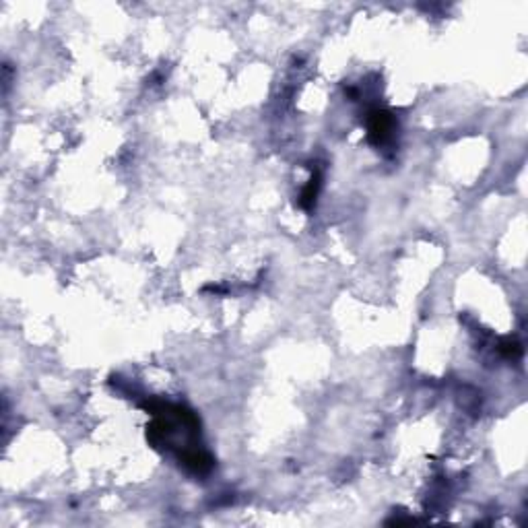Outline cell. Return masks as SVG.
<instances>
[{
	"label": "cell",
	"instance_id": "1",
	"mask_svg": "<svg viewBox=\"0 0 528 528\" xmlns=\"http://www.w3.org/2000/svg\"><path fill=\"white\" fill-rule=\"evenodd\" d=\"M394 128V120L388 112H374L370 118V139L374 143H384Z\"/></svg>",
	"mask_w": 528,
	"mask_h": 528
}]
</instances>
